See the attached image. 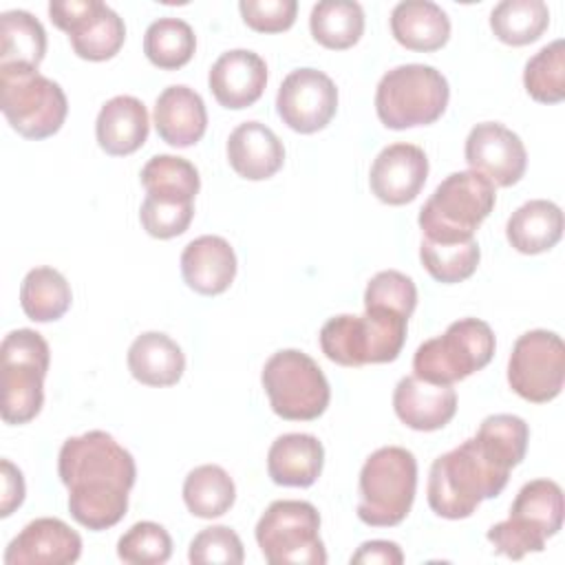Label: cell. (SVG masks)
<instances>
[{"instance_id": "obj_14", "label": "cell", "mask_w": 565, "mask_h": 565, "mask_svg": "<svg viewBox=\"0 0 565 565\" xmlns=\"http://www.w3.org/2000/svg\"><path fill=\"white\" fill-rule=\"evenodd\" d=\"M276 110L291 130L311 135L322 130L338 110V88L318 68L291 71L276 95Z\"/></svg>"}, {"instance_id": "obj_38", "label": "cell", "mask_w": 565, "mask_h": 565, "mask_svg": "<svg viewBox=\"0 0 565 565\" xmlns=\"http://www.w3.org/2000/svg\"><path fill=\"white\" fill-rule=\"evenodd\" d=\"M477 441L499 461H503L508 468H514L523 461L530 439V428L525 419L510 413H497L488 415L479 430Z\"/></svg>"}, {"instance_id": "obj_17", "label": "cell", "mask_w": 565, "mask_h": 565, "mask_svg": "<svg viewBox=\"0 0 565 565\" xmlns=\"http://www.w3.org/2000/svg\"><path fill=\"white\" fill-rule=\"evenodd\" d=\"M82 554V539L62 519L42 516L26 523L7 545L4 565H68Z\"/></svg>"}, {"instance_id": "obj_9", "label": "cell", "mask_w": 565, "mask_h": 565, "mask_svg": "<svg viewBox=\"0 0 565 565\" xmlns=\"http://www.w3.org/2000/svg\"><path fill=\"white\" fill-rule=\"evenodd\" d=\"M263 388L271 411L289 422L318 419L331 399L329 382L313 358L298 349L276 351L263 366Z\"/></svg>"}, {"instance_id": "obj_15", "label": "cell", "mask_w": 565, "mask_h": 565, "mask_svg": "<svg viewBox=\"0 0 565 565\" xmlns=\"http://www.w3.org/2000/svg\"><path fill=\"white\" fill-rule=\"evenodd\" d=\"M466 161L492 185L510 188L521 181L527 152L516 132L499 121H481L466 137Z\"/></svg>"}, {"instance_id": "obj_10", "label": "cell", "mask_w": 565, "mask_h": 565, "mask_svg": "<svg viewBox=\"0 0 565 565\" xmlns=\"http://www.w3.org/2000/svg\"><path fill=\"white\" fill-rule=\"evenodd\" d=\"M256 543L271 565H324L320 514L309 501L280 499L267 505L256 523Z\"/></svg>"}, {"instance_id": "obj_34", "label": "cell", "mask_w": 565, "mask_h": 565, "mask_svg": "<svg viewBox=\"0 0 565 565\" xmlns=\"http://www.w3.org/2000/svg\"><path fill=\"white\" fill-rule=\"evenodd\" d=\"M196 49L192 26L181 18H159L143 35V53L157 68L177 71L185 66Z\"/></svg>"}, {"instance_id": "obj_30", "label": "cell", "mask_w": 565, "mask_h": 565, "mask_svg": "<svg viewBox=\"0 0 565 565\" xmlns=\"http://www.w3.org/2000/svg\"><path fill=\"white\" fill-rule=\"evenodd\" d=\"M309 29L318 44L342 51L358 44L362 38L364 11L353 0H322L311 9Z\"/></svg>"}, {"instance_id": "obj_4", "label": "cell", "mask_w": 565, "mask_h": 565, "mask_svg": "<svg viewBox=\"0 0 565 565\" xmlns=\"http://www.w3.org/2000/svg\"><path fill=\"white\" fill-rule=\"evenodd\" d=\"M494 203V185L483 174L475 170L452 172L422 205L417 223L426 241H470L475 230L490 216Z\"/></svg>"}, {"instance_id": "obj_1", "label": "cell", "mask_w": 565, "mask_h": 565, "mask_svg": "<svg viewBox=\"0 0 565 565\" xmlns=\"http://www.w3.org/2000/svg\"><path fill=\"white\" fill-rule=\"evenodd\" d=\"M57 472L68 488V512L79 525L99 532L124 519L137 466L110 433L68 437L57 455Z\"/></svg>"}, {"instance_id": "obj_43", "label": "cell", "mask_w": 565, "mask_h": 565, "mask_svg": "<svg viewBox=\"0 0 565 565\" xmlns=\"http://www.w3.org/2000/svg\"><path fill=\"white\" fill-rule=\"evenodd\" d=\"M243 22L258 33H280L296 22V0H241Z\"/></svg>"}, {"instance_id": "obj_32", "label": "cell", "mask_w": 565, "mask_h": 565, "mask_svg": "<svg viewBox=\"0 0 565 565\" xmlns=\"http://www.w3.org/2000/svg\"><path fill=\"white\" fill-rule=\"evenodd\" d=\"M236 499L232 477L216 463H203L188 472L183 481L185 508L199 519L223 516Z\"/></svg>"}, {"instance_id": "obj_29", "label": "cell", "mask_w": 565, "mask_h": 565, "mask_svg": "<svg viewBox=\"0 0 565 565\" xmlns=\"http://www.w3.org/2000/svg\"><path fill=\"white\" fill-rule=\"evenodd\" d=\"M0 68L38 71L46 53V31L29 11L13 9L0 15Z\"/></svg>"}, {"instance_id": "obj_39", "label": "cell", "mask_w": 565, "mask_h": 565, "mask_svg": "<svg viewBox=\"0 0 565 565\" xmlns=\"http://www.w3.org/2000/svg\"><path fill=\"white\" fill-rule=\"evenodd\" d=\"M172 554L168 530L154 521H139L117 541V556L130 565H161Z\"/></svg>"}, {"instance_id": "obj_20", "label": "cell", "mask_w": 565, "mask_h": 565, "mask_svg": "<svg viewBox=\"0 0 565 565\" xmlns=\"http://www.w3.org/2000/svg\"><path fill=\"white\" fill-rule=\"evenodd\" d=\"M181 276L196 294L218 296L236 276V254L223 236H199L181 252Z\"/></svg>"}, {"instance_id": "obj_23", "label": "cell", "mask_w": 565, "mask_h": 565, "mask_svg": "<svg viewBox=\"0 0 565 565\" xmlns=\"http://www.w3.org/2000/svg\"><path fill=\"white\" fill-rule=\"evenodd\" d=\"M148 110L143 102L132 95L108 99L95 121L97 143L110 157H126L139 150L148 139Z\"/></svg>"}, {"instance_id": "obj_45", "label": "cell", "mask_w": 565, "mask_h": 565, "mask_svg": "<svg viewBox=\"0 0 565 565\" xmlns=\"http://www.w3.org/2000/svg\"><path fill=\"white\" fill-rule=\"evenodd\" d=\"M402 565L404 554L397 543L393 541H364L353 554H351V565Z\"/></svg>"}, {"instance_id": "obj_3", "label": "cell", "mask_w": 565, "mask_h": 565, "mask_svg": "<svg viewBox=\"0 0 565 565\" xmlns=\"http://www.w3.org/2000/svg\"><path fill=\"white\" fill-rule=\"evenodd\" d=\"M406 316L384 307H369L362 316L342 313L322 324L320 349L340 366L393 362L406 342Z\"/></svg>"}, {"instance_id": "obj_13", "label": "cell", "mask_w": 565, "mask_h": 565, "mask_svg": "<svg viewBox=\"0 0 565 565\" xmlns=\"http://www.w3.org/2000/svg\"><path fill=\"white\" fill-rule=\"evenodd\" d=\"M51 22L68 33L77 57L104 62L119 53L126 40V24L108 4L99 0H51Z\"/></svg>"}, {"instance_id": "obj_16", "label": "cell", "mask_w": 565, "mask_h": 565, "mask_svg": "<svg viewBox=\"0 0 565 565\" xmlns=\"http://www.w3.org/2000/svg\"><path fill=\"white\" fill-rule=\"evenodd\" d=\"M428 177V157L415 143H391L373 159L371 192L386 205L411 203Z\"/></svg>"}, {"instance_id": "obj_28", "label": "cell", "mask_w": 565, "mask_h": 565, "mask_svg": "<svg viewBox=\"0 0 565 565\" xmlns=\"http://www.w3.org/2000/svg\"><path fill=\"white\" fill-rule=\"evenodd\" d=\"M505 236L521 254L547 252L563 236V212L547 199H532L512 212Z\"/></svg>"}, {"instance_id": "obj_42", "label": "cell", "mask_w": 565, "mask_h": 565, "mask_svg": "<svg viewBox=\"0 0 565 565\" xmlns=\"http://www.w3.org/2000/svg\"><path fill=\"white\" fill-rule=\"evenodd\" d=\"M188 558L194 565L223 563V565H241L245 561V550L238 534L227 525H212L201 530L188 550Z\"/></svg>"}, {"instance_id": "obj_44", "label": "cell", "mask_w": 565, "mask_h": 565, "mask_svg": "<svg viewBox=\"0 0 565 565\" xmlns=\"http://www.w3.org/2000/svg\"><path fill=\"white\" fill-rule=\"evenodd\" d=\"M0 481H2V492H0V516L7 519L18 510L24 501V477L18 466H13L9 459L0 461Z\"/></svg>"}, {"instance_id": "obj_25", "label": "cell", "mask_w": 565, "mask_h": 565, "mask_svg": "<svg viewBox=\"0 0 565 565\" xmlns=\"http://www.w3.org/2000/svg\"><path fill=\"white\" fill-rule=\"evenodd\" d=\"M391 33L408 51L430 53L448 42L450 20L430 0H404L391 11Z\"/></svg>"}, {"instance_id": "obj_31", "label": "cell", "mask_w": 565, "mask_h": 565, "mask_svg": "<svg viewBox=\"0 0 565 565\" xmlns=\"http://www.w3.org/2000/svg\"><path fill=\"white\" fill-rule=\"evenodd\" d=\"M73 294L68 280L53 267L31 269L20 285V305L29 320H60L71 307Z\"/></svg>"}, {"instance_id": "obj_33", "label": "cell", "mask_w": 565, "mask_h": 565, "mask_svg": "<svg viewBox=\"0 0 565 565\" xmlns=\"http://www.w3.org/2000/svg\"><path fill=\"white\" fill-rule=\"evenodd\" d=\"M550 24V9L543 0H503L490 13L492 33L510 46L536 42Z\"/></svg>"}, {"instance_id": "obj_40", "label": "cell", "mask_w": 565, "mask_h": 565, "mask_svg": "<svg viewBox=\"0 0 565 565\" xmlns=\"http://www.w3.org/2000/svg\"><path fill=\"white\" fill-rule=\"evenodd\" d=\"M194 216V201H174V199H161V196H150L146 194L141 210H139V221L143 230L152 238H174L181 236Z\"/></svg>"}, {"instance_id": "obj_37", "label": "cell", "mask_w": 565, "mask_h": 565, "mask_svg": "<svg viewBox=\"0 0 565 565\" xmlns=\"http://www.w3.org/2000/svg\"><path fill=\"white\" fill-rule=\"evenodd\" d=\"M523 86L527 95L541 104H558L565 99V42L554 40L534 53L523 68Z\"/></svg>"}, {"instance_id": "obj_7", "label": "cell", "mask_w": 565, "mask_h": 565, "mask_svg": "<svg viewBox=\"0 0 565 565\" xmlns=\"http://www.w3.org/2000/svg\"><path fill=\"white\" fill-rule=\"evenodd\" d=\"M494 333L479 318H461L422 342L413 355V375L433 384H455L481 371L494 355Z\"/></svg>"}, {"instance_id": "obj_8", "label": "cell", "mask_w": 565, "mask_h": 565, "mask_svg": "<svg viewBox=\"0 0 565 565\" xmlns=\"http://www.w3.org/2000/svg\"><path fill=\"white\" fill-rule=\"evenodd\" d=\"M2 358V419L4 424L31 422L44 404V377L51 351L33 329L9 331L0 347Z\"/></svg>"}, {"instance_id": "obj_6", "label": "cell", "mask_w": 565, "mask_h": 565, "mask_svg": "<svg viewBox=\"0 0 565 565\" xmlns=\"http://www.w3.org/2000/svg\"><path fill=\"white\" fill-rule=\"evenodd\" d=\"M448 79L428 64L386 71L375 90V113L391 130L435 124L448 106Z\"/></svg>"}, {"instance_id": "obj_11", "label": "cell", "mask_w": 565, "mask_h": 565, "mask_svg": "<svg viewBox=\"0 0 565 565\" xmlns=\"http://www.w3.org/2000/svg\"><path fill=\"white\" fill-rule=\"evenodd\" d=\"M0 108L18 135L38 141L62 128L68 102L62 86L38 71L0 68Z\"/></svg>"}, {"instance_id": "obj_41", "label": "cell", "mask_w": 565, "mask_h": 565, "mask_svg": "<svg viewBox=\"0 0 565 565\" xmlns=\"http://www.w3.org/2000/svg\"><path fill=\"white\" fill-rule=\"evenodd\" d=\"M415 305H417V287L411 276L397 269L377 271L364 289V309L384 307L411 318L415 311Z\"/></svg>"}, {"instance_id": "obj_21", "label": "cell", "mask_w": 565, "mask_h": 565, "mask_svg": "<svg viewBox=\"0 0 565 565\" xmlns=\"http://www.w3.org/2000/svg\"><path fill=\"white\" fill-rule=\"evenodd\" d=\"M227 161L247 181H265L285 163V148L278 135L260 121H243L227 137Z\"/></svg>"}, {"instance_id": "obj_24", "label": "cell", "mask_w": 565, "mask_h": 565, "mask_svg": "<svg viewBox=\"0 0 565 565\" xmlns=\"http://www.w3.org/2000/svg\"><path fill=\"white\" fill-rule=\"evenodd\" d=\"M324 448L309 433H287L274 439L267 452V472L274 483L309 488L322 472Z\"/></svg>"}, {"instance_id": "obj_27", "label": "cell", "mask_w": 565, "mask_h": 565, "mask_svg": "<svg viewBox=\"0 0 565 565\" xmlns=\"http://www.w3.org/2000/svg\"><path fill=\"white\" fill-rule=\"evenodd\" d=\"M128 371L146 386H172L185 371V355L170 335L146 331L128 349Z\"/></svg>"}, {"instance_id": "obj_2", "label": "cell", "mask_w": 565, "mask_h": 565, "mask_svg": "<svg viewBox=\"0 0 565 565\" xmlns=\"http://www.w3.org/2000/svg\"><path fill=\"white\" fill-rule=\"evenodd\" d=\"M510 470L470 437L433 461L426 486L428 505L437 516L468 519L483 499L501 494Z\"/></svg>"}, {"instance_id": "obj_5", "label": "cell", "mask_w": 565, "mask_h": 565, "mask_svg": "<svg viewBox=\"0 0 565 565\" xmlns=\"http://www.w3.org/2000/svg\"><path fill=\"white\" fill-rule=\"evenodd\" d=\"M358 516L371 527H393L406 519L415 501L417 459L402 446L371 452L360 470Z\"/></svg>"}, {"instance_id": "obj_26", "label": "cell", "mask_w": 565, "mask_h": 565, "mask_svg": "<svg viewBox=\"0 0 565 565\" xmlns=\"http://www.w3.org/2000/svg\"><path fill=\"white\" fill-rule=\"evenodd\" d=\"M563 512L565 503L561 486L552 479H534L519 490L508 519L536 541L545 543L561 530Z\"/></svg>"}, {"instance_id": "obj_35", "label": "cell", "mask_w": 565, "mask_h": 565, "mask_svg": "<svg viewBox=\"0 0 565 565\" xmlns=\"http://www.w3.org/2000/svg\"><path fill=\"white\" fill-rule=\"evenodd\" d=\"M139 177L146 194L161 199L194 201L201 188L199 170L188 159L174 154H157L148 159Z\"/></svg>"}, {"instance_id": "obj_12", "label": "cell", "mask_w": 565, "mask_h": 565, "mask_svg": "<svg viewBox=\"0 0 565 565\" xmlns=\"http://www.w3.org/2000/svg\"><path fill=\"white\" fill-rule=\"evenodd\" d=\"M563 382L565 344L561 335L547 329L519 335L508 360L510 388L532 404H545L561 393Z\"/></svg>"}, {"instance_id": "obj_36", "label": "cell", "mask_w": 565, "mask_h": 565, "mask_svg": "<svg viewBox=\"0 0 565 565\" xmlns=\"http://www.w3.org/2000/svg\"><path fill=\"white\" fill-rule=\"evenodd\" d=\"M481 258L479 243L475 238L459 243H435L422 238L419 260L424 269L444 285H455L470 278L477 271Z\"/></svg>"}, {"instance_id": "obj_22", "label": "cell", "mask_w": 565, "mask_h": 565, "mask_svg": "<svg viewBox=\"0 0 565 565\" xmlns=\"http://www.w3.org/2000/svg\"><path fill=\"white\" fill-rule=\"evenodd\" d=\"M152 117L157 135L174 148L194 146L201 141L207 128V110L203 97L185 84L163 88L154 102Z\"/></svg>"}, {"instance_id": "obj_19", "label": "cell", "mask_w": 565, "mask_h": 565, "mask_svg": "<svg viewBox=\"0 0 565 565\" xmlns=\"http://www.w3.org/2000/svg\"><path fill=\"white\" fill-rule=\"evenodd\" d=\"M393 408L402 424L413 430H439L457 413V393L450 384H433L406 375L393 391Z\"/></svg>"}, {"instance_id": "obj_18", "label": "cell", "mask_w": 565, "mask_h": 565, "mask_svg": "<svg viewBox=\"0 0 565 565\" xmlns=\"http://www.w3.org/2000/svg\"><path fill=\"white\" fill-rule=\"evenodd\" d=\"M207 84L223 108L241 110L260 99L267 84V64L254 51L232 49L212 64Z\"/></svg>"}]
</instances>
